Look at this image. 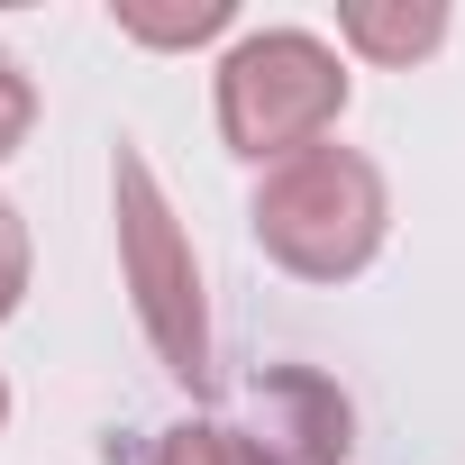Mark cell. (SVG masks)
<instances>
[{
	"mask_svg": "<svg viewBox=\"0 0 465 465\" xmlns=\"http://www.w3.org/2000/svg\"><path fill=\"white\" fill-rule=\"evenodd\" d=\"M247 228L256 247L292 274V283H356L383 238H392V192H383V164L365 146H302L283 164L256 173L247 192Z\"/></svg>",
	"mask_w": 465,
	"mask_h": 465,
	"instance_id": "cell-1",
	"label": "cell"
},
{
	"mask_svg": "<svg viewBox=\"0 0 465 465\" xmlns=\"http://www.w3.org/2000/svg\"><path fill=\"white\" fill-rule=\"evenodd\" d=\"M347 55L320 28H238L210 64V119L238 164H283L302 146H329L347 119Z\"/></svg>",
	"mask_w": 465,
	"mask_h": 465,
	"instance_id": "cell-2",
	"label": "cell"
},
{
	"mask_svg": "<svg viewBox=\"0 0 465 465\" xmlns=\"http://www.w3.org/2000/svg\"><path fill=\"white\" fill-rule=\"evenodd\" d=\"M110 228H119V283L128 311L155 347V365L192 392L219 383V347H210V292H201V256H192V228L173 219V192L155 183L146 146L119 137L110 146Z\"/></svg>",
	"mask_w": 465,
	"mask_h": 465,
	"instance_id": "cell-3",
	"label": "cell"
},
{
	"mask_svg": "<svg viewBox=\"0 0 465 465\" xmlns=\"http://www.w3.org/2000/svg\"><path fill=\"white\" fill-rule=\"evenodd\" d=\"M347 429H356L347 420V392H329L320 374L283 365V374L256 383V429H238V438H247L256 465H338L356 447Z\"/></svg>",
	"mask_w": 465,
	"mask_h": 465,
	"instance_id": "cell-4",
	"label": "cell"
},
{
	"mask_svg": "<svg viewBox=\"0 0 465 465\" xmlns=\"http://www.w3.org/2000/svg\"><path fill=\"white\" fill-rule=\"evenodd\" d=\"M447 46V0H338V55L356 64H429Z\"/></svg>",
	"mask_w": 465,
	"mask_h": 465,
	"instance_id": "cell-5",
	"label": "cell"
},
{
	"mask_svg": "<svg viewBox=\"0 0 465 465\" xmlns=\"http://www.w3.org/2000/svg\"><path fill=\"white\" fill-rule=\"evenodd\" d=\"M110 28L128 46H155V55H183V46H210L238 28V10L228 0H192V10H146V0H110Z\"/></svg>",
	"mask_w": 465,
	"mask_h": 465,
	"instance_id": "cell-6",
	"label": "cell"
},
{
	"mask_svg": "<svg viewBox=\"0 0 465 465\" xmlns=\"http://www.w3.org/2000/svg\"><path fill=\"white\" fill-rule=\"evenodd\" d=\"M146 465H256V456H247V438L228 429V420H173L146 447Z\"/></svg>",
	"mask_w": 465,
	"mask_h": 465,
	"instance_id": "cell-7",
	"label": "cell"
},
{
	"mask_svg": "<svg viewBox=\"0 0 465 465\" xmlns=\"http://www.w3.org/2000/svg\"><path fill=\"white\" fill-rule=\"evenodd\" d=\"M28 274H37L28 219H19V201H10V192H0V320H19V302H28Z\"/></svg>",
	"mask_w": 465,
	"mask_h": 465,
	"instance_id": "cell-8",
	"label": "cell"
},
{
	"mask_svg": "<svg viewBox=\"0 0 465 465\" xmlns=\"http://www.w3.org/2000/svg\"><path fill=\"white\" fill-rule=\"evenodd\" d=\"M28 128H37V83L19 74V55H10V46H0V164L28 146Z\"/></svg>",
	"mask_w": 465,
	"mask_h": 465,
	"instance_id": "cell-9",
	"label": "cell"
},
{
	"mask_svg": "<svg viewBox=\"0 0 465 465\" xmlns=\"http://www.w3.org/2000/svg\"><path fill=\"white\" fill-rule=\"evenodd\" d=\"M0 429H10V374H0Z\"/></svg>",
	"mask_w": 465,
	"mask_h": 465,
	"instance_id": "cell-10",
	"label": "cell"
}]
</instances>
